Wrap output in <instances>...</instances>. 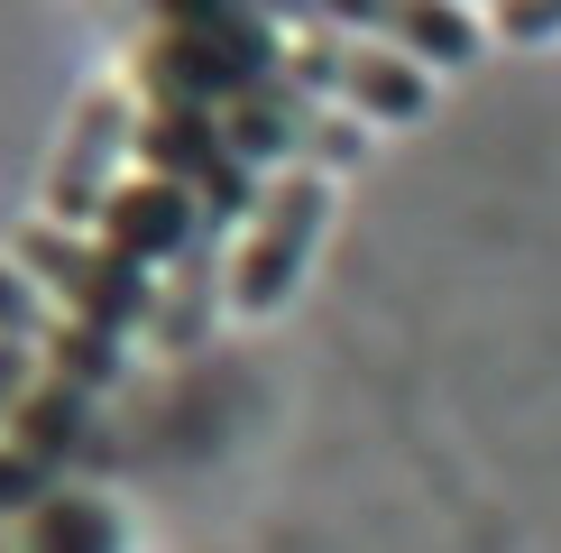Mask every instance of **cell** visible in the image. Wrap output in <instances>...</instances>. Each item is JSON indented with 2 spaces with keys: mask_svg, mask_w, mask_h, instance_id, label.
Segmentation results:
<instances>
[{
  "mask_svg": "<svg viewBox=\"0 0 561 553\" xmlns=\"http://www.w3.org/2000/svg\"><path fill=\"white\" fill-rule=\"evenodd\" d=\"M322 230H332V167H286L259 194V213L240 222V240H230V305L240 314H276L304 286Z\"/></svg>",
  "mask_w": 561,
  "mask_h": 553,
  "instance_id": "obj_1",
  "label": "cell"
},
{
  "mask_svg": "<svg viewBox=\"0 0 561 553\" xmlns=\"http://www.w3.org/2000/svg\"><path fill=\"white\" fill-rule=\"evenodd\" d=\"M10 259L28 268V276H37V286L56 295L75 323H102V332H121V341L157 323V276H148V268H129L121 249H102L92 230H65V222H46V213H37V222L10 240Z\"/></svg>",
  "mask_w": 561,
  "mask_h": 553,
  "instance_id": "obj_2",
  "label": "cell"
},
{
  "mask_svg": "<svg viewBox=\"0 0 561 553\" xmlns=\"http://www.w3.org/2000/svg\"><path fill=\"white\" fill-rule=\"evenodd\" d=\"M138 167L184 184V194L213 213V230L249 222V213H259V194H267L259 167L230 148L221 111H194V102H148V111H138Z\"/></svg>",
  "mask_w": 561,
  "mask_h": 553,
  "instance_id": "obj_3",
  "label": "cell"
},
{
  "mask_svg": "<svg viewBox=\"0 0 561 553\" xmlns=\"http://www.w3.org/2000/svg\"><path fill=\"white\" fill-rule=\"evenodd\" d=\"M286 75L313 102H350L359 121H387V129H414L433 111V65L396 56V46H368V37H341V29H304L286 46Z\"/></svg>",
  "mask_w": 561,
  "mask_h": 553,
  "instance_id": "obj_4",
  "label": "cell"
},
{
  "mask_svg": "<svg viewBox=\"0 0 561 553\" xmlns=\"http://www.w3.org/2000/svg\"><path fill=\"white\" fill-rule=\"evenodd\" d=\"M129 157H138V102L129 92H83L75 121H65V148L56 167H46V222L65 230H92L102 222V203L129 184Z\"/></svg>",
  "mask_w": 561,
  "mask_h": 553,
  "instance_id": "obj_5",
  "label": "cell"
},
{
  "mask_svg": "<svg viewBox=\"0 0 561 553\" xmlns=\"http://www.w3.org/2000/svg\"><path fill=\"white\" fill-rule=\"evenodd\" d=\"M313 29L396 46V56L433 65V75H470V65L488 56V29L460 10V0H313Z\"/></svg>",
  "mask_w": 561,
  "mask_h": 553,
  "instance_id": "obj_6",
  "label": "cell"
},
{
  "mask_svg": "<svg viewBox=\"0 0 561 553\" xmlns=\"http://www.w3.org/2000/svg\"><path fill=\"white\" fill-rule=\"evenodd\" d=\"M92 240H102V249H121L129 268H148V276H157V268H175L184 249H203V240H213V213H203V203L184 194V184H167V176H148V167H138L121 194L102 203Z\"/></svg>",
  "mask_w": 561,
  "mask_h": 553,
  "instance_id": "obj_7",
  "label": "cell"
},
{
  "mask_svg": "<svg viewBox=\"0 0 561 553\" xmlns=\"http://www.w3.org/2000/svg\"><path fill=\"white\" fill-rule=\"evenodd\" d=\"M221 129H230V148H240L249 167H286L304 138L322 129V111H313V92L295 75H267V83H249L240 102H221Z\"/></svg>",
  "mask_w": 561,
  "mask_h": 553,
  "instance_id": "obj_8",
  "label": "cell"
},
{
  "mask_svg": "<svg viewBox=\"0 0 561 553\" xmlns=\"http://www.w3.org/2000/svg\"><path fill=\"white\" fill-rule=\"evenodd\" d=\"M92 406H102V397H83V387H65V379H37L28 406L10 415V433H0V443H10L19 461H37V471L65 489V461L92 443Z\"/></svg>",
  "mask_w": 561,
  "mask_h": 553,
  "instance_id": "obj_9",
  "label": "cell"
},
{
  "mask_svg": "<svg viewBox=\"0 0 561 553\" xmlns=\"http://www.w3.org/2000/svg\"><path fill=\"white\" fill-rule=\"evenodd\" d=\"M213 295H230V249H221V230H213L203 249H184V259L157 276V323H148V332L167 341V351H194L203 323H213Z\"/></svg>",
  "mask_w": 561,
  "mask_h": 553,
  "instance_id": "obj_10",
  "label": "cell"
},
{
  "mask_svg": "<svg viewBox=\"0 0 561 553\" xmlns=\"http://www.w3.org/2000/svg\"><path fill=\"white\" fill-rule=\"evenodd\" d=\"M19 553H129V517H121L102 489H56V498L28 517Z\"/></svg>",
  "mask_w": 561,
  "mask_h": 553,
  "instance_id": "obj_11",
  "label": "cell"
},
{
  "mask_svg": "<svg viewBox=\"0 0 561 553\" xmlns=\"http://www.w3.org/2000/svg\"><path fill=\"white\" fill-rule=\"evenodd\" d=\"M121 369H129V341L102 332V323H75V314H65L56 341H46V379L83 387V397H111V387H121Z\"/></svg>",
  "mask_w": 561,
  "mask_h": 553,
  "instance_id": "obj_12",
  "label": "cell"
},
{
  "mask_svg": "<svg viewBox=\"0 0 561 553\" xmlns=\"http://www.w3.org/2000/svg\"><path fill=\"white\" fill-rule=\"evenodd\" d=\"M56 323H65L56 295H46L19 259H0V341H28V351H46V341H56Z\"/></svg>",
  "mask_w": 561,
  "mask_h": 553,
  "instance_id": "obj_13",
  "label": "cell"
},
{
  "mask_svg": "<svg viewBox=\"0 0 561 553\" xmlns=\"http://www.w3.org/2000/svg\"><path fill=\"white\" fill-rule=\"evenodd\" d=\"M488 37H506V46L561 37V0H488Z\"/></svg>",
  "mask_w": 561,
  "mask_h": 553,
  "instance_id": "obj_14",
  "label": "cell"
},
{
  "mask_svg": "<svg viewBox=\"0 0 561 553\" xmlns=\"http://www.w3.org/2000/svg\"><path fill=\"white\" fill-rule=\"evenodd\" d=\"M46 498H56V479H46L37 461H19L10 443H0V517H37Z\"/></svg>",
  "mask_w": 561,
  "mask_h": 553,
  "instance_id": "obj_15",
  "label": "cell"
},
{
  "mask_svg": "<svg viewBox=\"0 0 561 553\" xmlns=\"http://www.w3.org/2000/svg\"><path fill=\"white\" fill-rule=\"evenodd\" d=\"M37 379H46V351H28V341H0V433H10V415L28 406Z\"/></svg>",
  "mask_w": 561,
  "mask_h": 553,
  "instance_id": "obj_16",
  "label": "cell"
}]
</instances>
